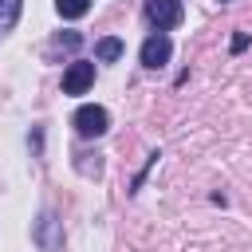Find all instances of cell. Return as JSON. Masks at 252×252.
I'll return each mask as SVG.
<instances>
[{
	"label": "cell",
	"instance_id": "6da1fadb",
	"mask_svg": "<svg viewBox=\"0 0 252 252\" xmlns=\"http://www.w3.org/2000/svg\"><path fill=\"white\" fill-rule=\"evenodd\" d=\"M106 126H110V114H106L102 106L87 102V106L75 110V130H79L83 138H98V134H106Z\"/></svg>",
	"mask_w": 252,
	"mask_h": 252
},
{
	"label": "cell",
	"instance_id": "7a4b0ae2",
	"mask_svg": "<svg viewBox=\"0 0 252 252\" xmlns=\"http://www.w3.org/2000/svg\"><path fill=\"white\" fill-rule=\"evenodd\" d=\"M181 0H146V20L158 28V32H165V28H177L181 24Z\"/></svg>",
	"mask_w": 252,
	"mask_h": 252
},
{
	"label": "cell",
	"instance_id": "3957f363",
	"mask_svg": "<svg viewBox=\"0 0 252 252\" xmlns=\"http://www.w3.org/2000/svg\"><path fill=\"white\" fill-rule=\"evenodd\" d=\"M169 55H173V39L165 35V32H154L146 43H142V67H161V63H169Z\"/></svg>",
	"mask_w": 252,
	"mask_h": 252
},
{
	"label": "cell",
	"instance_id": "277c9868",
	"mask_svg": "<svg viewBox=\"0 0 252 252\" xmlns=\"http://www.w3.org/2000/svg\"><path fill=\"white\" fill-rule=\"evenodd\" d=\"M91 83H94V63H87V59H75L63 71V94H87Z\"/></svg>",
	"mask_w": 252,
	"mask_h": 252
},
{
	"label": "cell",
	"instance_id": "5b68a950",
	"mask_svg": "<svg viewBox=\"0 0 252 252\" xmlns=\"http://www.w3.org/2000/svg\"><path fill=\"white\" fill-rule=\"evenodd\" d=\"M20 8H24V0H0V35H8V32L16 28Z\"/></svg>",
	"mask_w": 252,
	"mask_h": 252
},
{
	"label": "cell",
	"instance_id": "8992f818",
	"mask_svg": "<svg viewBox=\"0 0 252 252\" xmlns=\"http://www.w3.org/2000/svg\"><path fill=\"white\" fill-rule=\"evenodd\" d=\"M94 55H98L102 63H114V59L122 55V39H114V35H102V39L94 43Z\"/></svg>",
	"mask_w": 252,
	"mask_h": 252
},
{
	"label": "cell",
	"instance_id": "52a82bcc",
	"mask_svg": "<svg viewBox=\"0 0 252 252\" xmlns=\"http://www.w3.org/2000/svg\"><path fill=\"white\" fill-rule=\"evenodd\" d=\"M55 8H59L63 20H79V16L91 12V0H55Z\"/></svg>",
	"mask_w": 252,
	"mask_h": 252
},
{
	"label": "cell",
	"instance_id": "ba28073f",
	"mask_svg": "<svg viewBox=\"0 0 252 252\" xmlns=\"http://www.w3.org/2000/svg\"><path fill=\"white\" fill-rule=\"evenodd\" d=\"M55 217H43V224H39V240L47 244V252H59V244H55Z\"/></svg>",
	"mask_w": 252,
	"mask_h": 252
},
{
	"label": "cell",
	"instance_id": "9c48e42d",
	"mask_svg": "<svg viewBox=\"0 0 252 252\" xmlns=\"http://www.w3.org/2000/svg\"><path fill=\"white\" fill-rule=\"evenodd\" d=\"M59 43H63V47H79V35H75V32H67V35H59Z\"/></svg>",
	"mask_w": 252,
	"mask_h": 252
}]
</instances>
